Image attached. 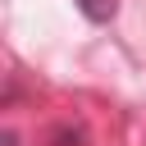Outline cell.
Listing matches in <instances>:
<instances>
[{
    "label": "cell",
    "mask_w": 146,
    "mask_h": 146,
    "mask_svg": "<svg viewBox=\"0 0 146 146\" xmlns=\"http://www.w3.org/2000/svg\"><path fill=\"white\" fill-rule=\"evenodd\" d=\"M73 5H78V14L87 23H110L119 14V0H73Z\"/></svg>",
    "instance_id": "cell-1"
},
{
    "label": "cell",
    "mask_w": 146,
    "mask_h": 146,
    "mask_svg": "<svg viewBox=\"0 0 146 146\" xmlns=\"http://www.w3.org/2000/svg\"><path fill=\"white\" fill-rule=\"evenodd\" d=\"M46 146H82V128H68V123H59V128L46 137Z\"/></svg>",
    "instance_id": "cell-2"
}]
</instances>
